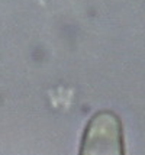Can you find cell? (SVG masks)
<instances>
[{"label":"cell","instance_id":"cell-1","mask_svg":"<svg viewBox=\"0 0 145 155\" xmlns=\"http://www.w3.org/2000/svg\"><path fill=\"white\" fill-rule=\"evenodd\" d=\"M78 155H125L120 117L112 110H100L86 125Z\"/></svg>","mask_w":145,"mask_h":155}]
</instances>
